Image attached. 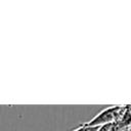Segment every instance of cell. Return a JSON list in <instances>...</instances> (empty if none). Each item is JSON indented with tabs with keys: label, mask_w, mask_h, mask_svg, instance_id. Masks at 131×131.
Returning <instances> with one entry per match:
<instances>
[{
	"label": "cell",
	"mask_w": 131,
	"mask_h": 131,
	"mask_svg": "<svg viewBox=\"0 0 131 131\" xmlns=\"http://www.w3.org/2000/svg\"><path fill=\"white\" fill-rule=\"evenodd\" d=\"M129 107V104L126 105H111L104 110H102L100 113H98L95 117H93L91 120L84 122L80 125L86 126V127H101L104 125H110L118 120H120L126 110Z\"/></svg>",
	"instance_id": "6da1fadb"
},
{
	"label": "cell",
	"mask_w": 131,
	"mask_h": 131,
	"mask_svg": "<svg viewBox=\"0 0 131 131\" xmlns=\"http://www.w3.org/2000/svg\"><path fill=\"white\" fill-rule=\"evenodd\" d=\"M98 129H99V127H86V126L79 125L78 128H76L72 131H97Z\"/></svg>",
	"instance_id": "7a4b0ae2"
}]
</instances>
